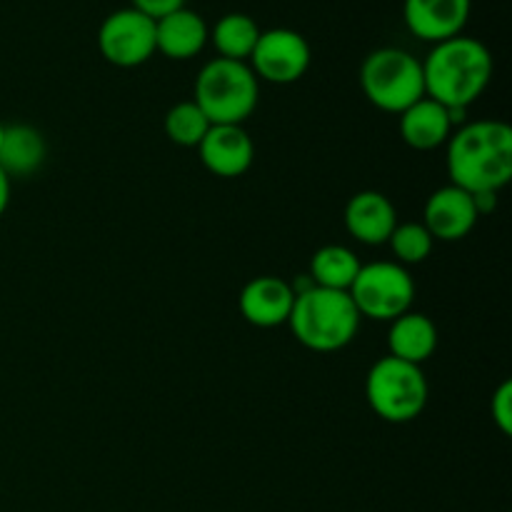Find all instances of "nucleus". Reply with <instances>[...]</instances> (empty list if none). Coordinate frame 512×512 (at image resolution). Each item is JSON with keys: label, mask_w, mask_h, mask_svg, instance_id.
I'll return each mask as SVG.
<instances>
[{"label": "nucleus", "mask_w": 512, "mask_h": 512, "mask_svg": "<svg viewBox=\"0 0 512 512\" xmlns=\"http://www.w3.org/2000/svg\"><path fill=\"white\" fill-rule=\"evenodd\" d=\"M450 183L468 193H500L512 178V128L473 120L448 138Z\"/></svg>", "instance_id": "obj_1"}, {"label": "nucleus", "mask_w": 512, "mask_h": 512, "mask_svg": "<svg viewBox=\"0 0 512 512\" xmlns=\"http://www.w3.org/2000/svg\"><path fill=\"white\" fill-rule=\"evenodd\" d=\"M493 53L478 38L455 35L435 43L423 60L425 95L445 108L468 110L493 80Z\"/></svg>", "instance_id": "obj_2"}, {"label": "nucleus", "mask_w": 512, "mask_h": 512, "mask_svg": "<svg viewBox=\"0 0 512 512\" xmlns=\"http://www.w3.org/2000/svg\"><path fill=\"white\" fill-rule=\"evenodd\" d=\"M360 313L345 290L310 285L295 295L288 325L295 340L315 353H335L348 348L360 330Z\"/></svg>", "instance_id": "obj_3"}, {"label": "nucleus", "mask_w": 512, "mask_h": 512, "mask_svg": "<svg viewBox=\"0 0 512 512\" xmlns=\"http://www.w3.org/2000/svg\"><path fill=\"white\" fill-rule=\"evenodd\" d=\"M260 80L243 60L213 58L195 78L193 100L210 125H243L258 108Z\"/></svg>", "instance_id": "obj_4"}, {"label": "nucleus", "mask_w": 512, "mask_h": 512, "mask_svg": "<svg viewBox=\"0 0 512 512\" xmlns=\"http://www.w3.org/2000/svg\"><path fill=\"white\" fill-rule=\"evenodd\" d=\"M428 378L423 365L405 363V360L385 355L365 378V398L380 420L393 425L413 423L428 405Z\"/></svg>", "instance_id": "obj_5"}, {"label": "nucleus", "mask_w": 512, "mask_h": 512, "mask_svg": "<svg viewBox=\"0 0 512 512\" xmlns=\"http://www.w3.org/2000/svg\"><path fill=\"white\" fill-rule=\"evenodd\" d=\"M360 88L383 113L400 115L425 98L423 60L403 48H378L363 60Z\"/></svg>", "instance_id": "obj_6"}, {"label": "nucleus", "mask_w": 512, "mask_h": 512, "mask_svg": "<svg viewBox=\"0 0 512 512\" xmlns=\"http://www.w3.org/2000/svg\"><path fill=\"white\" fill-rule=\"evenodd\" d=\"M348 293L360 318L393 323L395 318L413 308L415 280L410 278L405 265L393 263V260H378V263H368L360 268Z\"/></svg>", "instance_id": "obj_7"}, {"label": "nucleus", "mask_w": 512, "mask_h": 512, "mask_svg": "<svg viewBox=\"0 0 512 512\" xmlns=\"http://www.w3.org/2000/svg\"><path fill=\"white\" fill-rule=\"evenodd\" d=\"M310 63H313V50L305 35L293 28H270L260 30L248 65L258 80L290 85L308 73Z\"/></svg>", "instance_id": "obj_8"}, {"label": "nucleus", "mask_w": 512, "mask_h": 512, "mask_svg": "<svg viewBox=\"0 0 512 512\" xmlns=\"http://www.w3.org/2000/svg\"><path fill=\"white\" fill-rule=\"evenodd\" d=\"M98 48L110 65L138 68L155 55V20L135 8H120L100 23Z\"/></svg>", "instance_id": "obj_9"}, {"label": "nucleus", "mask_w": 512, "mask_h": 512, "mask_svg": "<svg viewBox=\"0 0 512 512\" xmlns=\"http://www.w3.org/2000/svg\"><path fill=\"white\" fill-rule=\"evenodd\" d=\"M478 220L480 215L473 193L453 183L435 190L423 208V225L433 235V240H443V243L468 238Z\"/></svg>", "instance_id": "obj_10"}, {"label": "nucleus", "mask_w": 512, "mask_h": 512, "mask_svg": "<svg viewBox=\"0 0 512 512\" xmlns=\"http://www.w3.org/2000/svg\"><path fill=\"white\" fill-rule=\"evenodd\" d=\"M470 10L473 0H405L403 20L415 38L435 45L463 35Z\"/></svg>", "instance_id": "obj_11"}, {"label": "nucleus", "mask_w": 512, "mask_h": 512, "mask_svg": "<svg viewBox=\"0 0 512 512\" xmlns=\"http://www.w3.org/2000/svg\"><path fill=\"white\" fill-rule=\"evenodd\" d=\"M198 153L205 168L218 178H240L253 165L255 145L243 125H210Z\"/></svg>", "instance_id": "obj_12"}, {"label": "nucleus", "mask_w": 512, "mask_h": 512, "mask_svg": "<svg viewBox=\"0 0 512 512\" xmlns=\"http://www.w3.org/2000/svg\"><path fill=\"white\" fill-rule=\"evenodd\" d=\"M295 293L288 280L278 275H260L240 290V315L255 328H278L285 325L293 310Z\"/></svg>", "instance_id": "obj_13"}, {"label": "nucleus", "mask_w": 512, "mask_h": 512, "mask_svg": "<svg viewBox=\"0 0 512 512\" xmlns=\"http://www.w3.org/2000/svg\"><path fill=\"white\" fill-rule=\"evenodd\" d=\"M345 230L363 245H383L398 225V210L388 195L360 190L345 205Z\"/></svg>", "instance_id": "obj_14"}, {"label": "nucleus", "mask_w": 512, "mask_h": 512, "mask_svg": "<svg viewBox=\"0 0 512 512\" xmlns=\"http://www.w3.org/2000/svg\"><path fill=\"white\" fill-rule=\"evenodd\" d=\"M210 40V28L190 8H180L165 18L155 20V53H163L170 60H190L203 53Z\"/></svg>", "instance_id": "obj_15"}, {"label": "nucleus", "mask_w": 512, "mask_h": 512, "mask_svg": "<svg viewBox=\"0 0 512 512\" xmlns=\"http://www.w3.org/2000/svg\"><path fill=\"white\" fill-rule=\"evenodd\" d=\"M453 120L445 105L433 98H420L400 113V138L413 150H435L448 143Z\"/></svg>", "instance_id": "obj_16"}, {"label": "nucleus", "mask_w": 512, "mask_h": 512, "mask_svg": "<svg viewBox=\"0 0 512 512\" xmlns=\"http://www.w3.org/2000/svg\"><path fill=\"white\" fill-rule=\"evenodd\" d=\"M388 348L393 358L423 365L438 350V328H435L428 315L408 310V313L390 323Z\"/></svg>", "instance_id": "obj_17"}, {"label": "nucleus", "mask_w": 512, "mask_h": 512, "mask_svg": "<svg viewBox=\"0 0 512 512\" xmlns=\"http://www.w3.org/2000/svg\"><path fill=\"white\" fill-rule=\"evenodd\" d=\"M45 138L38 128L25 123L5 125L3 143H0V168L8 178H23L35 173L45 160Z\"/></svg>", "instance_id": "obj_18"}, {"label": "nucleus", "mask_w": 512, "mask_h": 512, "mask_svg": "<svg viewBox=\"0 0 512 512\" xmlns=\"http://www.w3.org/2000/svg\"><path fill=\"white\" fill-rule=\"evenodd\" d=\"M360 268H363V263L348 245H323L310 258V280L318 288L348 293L350 285L358 278Z\"/></svg>", "instance_id": "obj_19"}, {"label": "nucleus", "mask_w": 512, "mask_h": 512, "mask_svg": "<svg viewBox=\"0 0 512 512\" xmlns=\"http://www.w3.org/2000/svg\"><path fill=\"white\" fill-rule=\"evenodd\" d=\"M210 38H213L215 50H218V58L248 63L255 50V43L260 38V28L250 15L228 13L213 25Z\"/></svg>", "instance_id": "obj_20"}, {"label": "nucleus", "mask_w": 512, "mask_h": 512, "mask_svg": "<svg viewBox=\"0 0 512 512\" xmlns=\"http://www.w3.org/2000/svg\"><path fill=\"white\" fill-rule=\"evenodd\" d=\"M163 128L165 135L180 148H198L200 140L210 130V120L205 118V113L198 108L195 100H183V103H175L165 113Z\"/></svg>", "instance_id": "obj_21"}, {"label": "nucleus", "mask_w": 512, "mask_h": 512, "mask_svg": "<svg viewBox=\"0 0 512 512\" xmlns=\"http://www.w3.org/2000/svg\"><path fill=\"white\" fill-rule=\"evenodd\" d=\"M388 245L400 265H420L430 258L435 240L423 223H398Z\"/></svg>", "instance_id": "obj_22"}, {"label": "nucleus", "mask_w": 512, "mask_h": 512, "mask_svg": "<svg viewBox=\"0 0 512 512\" xmlns=\"http://www.w3.org/2000/svg\"><path fill=\"white\" fill-rule=\"evenodd\" d=\"M490 413H493V423L503 435H512V383L503 380L498 390L490 400Z\"/></svg>", "instance_id": "obj_23"}, {"label": "nucleus", "mask_w": 512, "mask_h": 512, "mask_svg": "<svg viewBox=\"0 0 512 512\" xmlns=\"http://www.w3.org/2000/svg\"><path fill=\"white\" fill-rule=\"evenodd\" d=\"M133 8L148 15V18L160 20L165 15L175 13V10L185 8V0H133Z\"/></svg>", "instance_id": "obj_24"}, {"label": "nucleus", "mask_w": 512, "mask_h": 512, "mask_svg": "<svg viewBox=\"0 0 512 512\" xmlns=\"http://www.w3.org/2000/svg\"><path fill=\"white\" fill-rule=\"evenodd\" d=\"M8 205H10V178L8 173L0 168V218H3V213L8 210Z\"/></svg>", "instance_id": "obj_25"}, {"label": "nucleus", "mask_w": 512, "mask_h": 512, "mask_svg": "<svg viewBox=\"0 0 512 512\" xmlns=\"http://www.w3.org/2000/svg\"><path fill=\"white\" fill-rule=\"evenodd\" d=\"M3 135H5V125L0 123V143H3Z\"/></svg>", "instance_id": "obj_26"}]
</instances>
